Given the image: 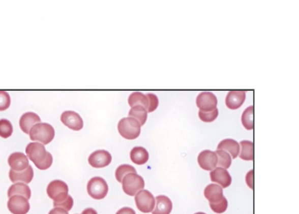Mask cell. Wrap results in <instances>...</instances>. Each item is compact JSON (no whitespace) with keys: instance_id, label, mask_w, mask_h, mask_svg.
<instances>
[{"instance_id":"1","label":"cell","mask_w":299,"mask_h":214,"mask_svg":"<svg viewBox=\"0 0 299 214\" xmlns=\"http://www.w3.org/2000/svg\"><path fill=\"white\" fill-rule=\"evenodd\" d=\"M68 191V185L58 179L52 181L47 188V195L53 199L54 207H62L69 211L73 208V199Z\"/></svg>"},{"instance_id":"2","label":"cell","mask_w":299,"mask_h":214,"mask_svg":"<svg viewBox=\"0 0 299 214\" xmlns=\"http://www.w3.org/2000/svg\"><path fill=\"white\" fill-rule=\"evenodd\" d=\"M26 155L39 170H47L53 164V156L46 151L45 145L38 142L30 143L26 147Z\"/></svg>"},{"instance_id":"3","label":"cell","mask_w":299,"mask_h":214,"mask_svg":"<svg viewBox=\"0 0 299 214\" xmlns=\"http://www.w3.org/2000/svg\"><path fill=\"white\" fill-rule=\"evenodd\" d=\"M29 135L33 141H38L42 144L47 145L53 140L55 130L50 124L39 123L32 127Z\"/></svg>"},{"instance_id":"4","label":"cell","mask_w":299,"mask_h":214,"mask_svg":"<svg viewBox=\"0 0 299 214\" xmlns=\"http://www.w3.org/2000/svg\"><path fill=\"white\" fill-rule=\"evenodd\" d=\"M117 130L124 138L135 140L140 135L141 126L134 117H124L117 124Z\"/></svg>"},{"instance_id":"5","label":"cell","mask_w":299,"mask_h":214,"mask_svg":"<svg viewBox=\"0 0 299 214\" xmlns=\"http://www.w3.org/2000/svg\"><path fill=\"white\" fill-rule=\"evenodd\" d=\"M122 184L124 193L131 197L136 195L139 191L143 190L145 187L143 177L135 173H130L124 176Z\"/></svg>"},{"instance_id":"6","label":"cell","mask_w":299,"mask_h":214,"mask_svg":"<svg viewBox=\"0 0 299 214\" xmlns=\"http://www.w3.org/2000/svg\"><path fill=\"white\" fill-rule=\"evenodd\" d=\"M109 191V187L105 179L100 176H96L89 179L87 184V192L92 198L102 199L106 197Z\"/></svg>"},{"instance_id":"7","label":"cell","mask_w":299,"mask_h":214,"mask_svg":"<svg viewBox=\"0 0 299 214\" xmlns=\"http://www.w3.org/2000/svg\"><path fill=\"white\" fill-rule=\"evenodd\" d=\"M135 204L140 211L148 213L153 211L155 207V199L153 194L147 190L139 191L135 197Z\"/></svg>"},{"instance_id":"8","label":"cell","mask_w":299,"mask_h":214,"mask_svg":"<svg viewBox=\"0 0 299 214\" xmlns=\"http://www.w3.org/2000/svg\"><path fill=\"white\" fill-rule=\"evenodd\" d=\"M8 208L13 214H27L30 210L31 206L28 199L23 196L14 195L10 197Z\"/></svg>"},{"instance_id":"9","label":"cell","mask_w":299,"mask_h":214,"mask_svg":"<svg viewBox=\"0 0 299 214\" xmlns=\"http://www.w3.org/2000/svg\"><path fill=\"white\" fill-rule=\"evenodd\" d=\"M196 104L201 112H212L217 108V99L214 93L202 92L197 96Z\"/></svg>"},{"instance_id":"10","label":"cell","mask_w":299,"mask_h":214,"mask_svg":"<svg viewBox=\"0 0 299 214\" xmlns=\"http://www.w3.org/2000/svg\"><path fill=\"white\" fill-rule=\"evenodd\" d=\"M88 162L93 168L107 167L112 162V156L106 150H98L89 155Z\"/></svg>"},{"instance_id":"11","label":"cell","mask_w":299,"mask_h":214,"mask_svg":"<svg viewBox=\"0 0 299 214\" xmlns=\"http://www.w3.org/2000/svg\"><path fill=\"white\" fill-rule=\"evenodd\" d=\"M61 121L64 125L73 131H80L84 127V122L81 116L73 111H65L61 115Z\"/></svg>"},{"instance_id":"12","label":"cell","mask_w":299,"mask_h":214,"mask_svg":"<svg viewBox=\"0 0 299 214\" xmlns=\"http://www.w3.org/2000/svg\"><path fill=\"white\" fill-rule=\"evenodd\" d=\"M197 161L201 168L205 171H212L217 168V155L210 150H205L199 153Z\"/></svg>"},{"instance_id":"13","label":"cell","mask_w":299,"mask_h":214,"mask_svg":"<svg viewBox=\"0 0 299 214\" xmlns=\"http://www.w3.org/2000/svg\"><path fill=\"white\" fill-rule=\"evenodd\" d=\"M246 91L231 90L227 95L225 104L228 109L235 110L243 106L246 101Z\"/></svg>"},{"instance_id":"14","label":"cell","mask_w":299,"mask_h":214,"mask_svg":"<svg viewBox=\"0 0 299 214\" xmlns=\"http://www.w3.org/2000/svg\"><path fill=\"white\" fill-rule=\"evenodd\" d=\"M8 164L11 170L15 171H22L30 166L28 158L22 152L11 154L8 158Z\"/></svg>"},{"instance_id":"15","label":"cell","mask_w":299,"mask_h":214,"mask_svg":"<svg viewBox=\"0 0 299 214\" xmlns=\"http://www.w3.org/2000/svg\"><path fill=\"white\" fill-rule=\"evenodd\" d=\"M211 180L217 182L222 188H228L232 182V178L226 169L223 168H215L210 173Z\"/></svg>"},{"instance_id":"16","label":"cell","mask_w":299,"mask_h":214,"mask_svg":"<svg viewBox=\"0 0 299 214\" xmlns=\"http://www.w3.org/2000/svg\"><path fill=\"white\" fill-rule=\"evenodd\" d=\"M204 195L209 201V204L219 203L225 198L223 188L217 184L208 185L204 191Z\"/></svg>"},{"instance_id":"17","label":"cell","mask_w":299,"mask_h":214,"mask_svg":"<svg viewBox=\"0 0 299 214\" xmlns=\"http://www.w3.org/2000/svg\"><path fill=\"white\" fill-rule=\"evenodd\" d=\"M9 178L13 184L22 182L24 184H30L34 178V169L29 166L25 170L22 171H15L10 170Z\"/></svg>"},{"instance_id":"18","label":"cell","mask_w":299,"mask_h":214,"mask_svg":"<svg viewBox=\"0 0 299 214\" xmlns=\"http://www.w3.org/2000/svg\"><path fill=\"white\" fill-rule=\"evenodd\" d=\"M41 123L40 117L34 112H29L24 114L19 120V127L25 134L30 133L32 127L36 124Z\"/></svg>"},{"instance_id":"19","label":"cell","mask_w":299,"mask_h":214,"mask_svg":"<svg viewBox=\"0 0 299 214\" xmlns=\"http://www.w3.org/2000/svg\"><path fill=\"white\" fill-rule=\"evenodd\" d=\"M172 210V202L166 196H158L155 199V207L153 214H170Z\"/></svg>"},{"instance_id":"20","label":"cell","mask_w":299,"mask_h":214,"mask_svg":"<svg viewBox=\"0 0 299 214\" xmlns=\"http://www.w3.org/2000/svg\"><path fill=\"white\" fill-rule=\"evenodd\" d=\"M217 150L226 151L229 153L231 158L236 159L240 154V145L238 142L233 139H225L219 143Z\"/></svg>"},{"instance_id":"21","label":"cell","mask_w":299,"mask_h":214,"mask_svg":"<svg viewBox=\"0 0 299 214\" xmlns=\"http://www.w3.org/2000/svg\"><path fill=\"white\" fill-rule=\"evenodd\" d=\"M128 102L131 107L142 106L146 109L147 112L150 109V101L148 96L140 92L132 93L129 97Z\"/></svg>"},{"instance_id":"22","label":"cell","mask_w":299,"mask_h":214,"mask_svg":"<svg viewBox=\"0 0 299 214\" xmlns=\"http://www.w3.org/2000/svg\"><path fill=\"white\" fill-rule=\"evenodd\" d=\"M148 158H150V155L148 151L143 147H135L131 151L130 159L135 164L139 165V166L145 164L148 162Z\"/></svg>"},{"instance_id":"23","label":"cell","mask_w":299,"mask_h":214,"mask_svg":"<svg viewBox=\"0 0 299 214\" xmlns=\"http://www.w3.org/2000/svg\"><path fill=\"white\" fill-rule=\"evenodd\" d=\"M14 195L23 196L26 199H30L31 197V191L27 184L22 182L14 184L9 188L8 191V197H11Z\"/></svg>"},{"instance_id":"24","label":"cell","mask_w":299,"mask_h":214,"mask_svg":"<svg viewBox=\"0 0 299 214\" xmlns=\"http://www.w3.org/2000/svg\"><path fill=\"white\" fill-rule=\"evenodd\" d=\"M147 116H148V112L144 107L142 106H135V107H132L129 112V117H134L136 119L140 126H143L145 123L146 122Z\"/></svg>"},{"instance_id":"25","label":"cell","mask_w":299,"mask_h":214,"mask_svg":"<svg viewBox=\"0 0 299 214\" xmlns=\"http://www.w3.org/2000/svg\"><path fill=\"white\" fill-rule=\"evenodd\" d=\"M241 145V152L240 158L243 161H251L253 159V144L252 142L248 140H243L240 142Z\"/></svg>"},{"instance_id":"26","label":"cell","mask_w":299,"mask_h":214,"mask_svg":"<svg viewBox=\"0 0 299 214\" xmlns=\"http://www.w3.org/2000/svg\"><path fill=\"white\" fill-rule=\"evenodd\" d=\"M216 155L217 157V164L218 167L228 169L231 166L232 158L230 155L226 151L223 150H217L216 151Z\"/></svg>"},{"instance_id":"27","label":"cell","mask_w":299,"mask_h":214,"mask_svg":"<svg viewBox=\"0 0 299 214\" xmlns=\"http://www.w3.org/2000/svg\"><path fill=\"white\" fill-rule=\"evenodd\" d=\"M253 107L247 108L242 115V123L245 128L248 130H252L253 129Z\"/></svg>"},{"instance_id":"28","label":"cell","mask_w":299,"mask_h":214,"mask_svg":"<svg viewBox=\"0 0 299 214\" xmlns=\"http://www.w3.org/2000/svg\"><path fill=\"white\" fill-rule=\"evenodd\" d=\"M130 173H135L137 174L136 169L130 165H122L116 169L115 177L116 179L118 181V182L122 184L124 176L127 174H130Z\"/></svg>"},{"instance_id":"29","label":"cell","mask_w":299,"mask_h":214,"mask_svg":"<svg viewBox=\"0 0 299 214\" xmlns=\"http://www.w3.org/2000/svg\"><path fill=\"white\" fill-rule=\"evenodd\" d=\"M12 124L6 119L0 120V137L3 138H8L13 134Z\"/></svg>"},{"instance_id":"30","label":"cell","mask_w":299,"mask_h":214,"mask_svg":"<svg viewBox=\"0 0 299 214\" xmlns=\"http://www.w3.org/2000/svg\"><path fill=\"white\" fill-rule=\"evenodd\" d=\"M198 115L199 119H200L202 121L205 123L213 122L215 121L216 119H217V117H218V109L216 108V109H214L213 111L209 112H204L199 111Z\"/></svg>"},{"instance_id":"31","label":"cell","mask_w":299,"mask_h":214,"mask_svg":"<svg viewBox=\"0 0 299 214\" xmlns=\"http://www.w3.org/2000/svg\"><path fill=\"white\" fill-rule=\"evenodd\" d=\"M11 97L6 91L0 90V112L6 110L11 105Z\"/></svg>"},{"instance_id":"32","label":"cell","mask_w":299,"mask_h":214,"mask_svg":"<svg viewBox=\"0 0 299 214\" xmlns=\"http://www.w3.org/2000/svg\"><path fill=\"white\" fill-rule=\"evenodd\" d=\"M209 205L215 213H223L228 208V201L225 197L222 202L217 204H209Z\"/></svg>"},{"instance_id":"33","label":"cell","mask_w":299,"mask_h":214,"mask_svg":"<svg viewBox=\"0 0 299 214\" xmlns=\"http://www.w3.org/2000/svg\"><path fill=\"white\" fill-rule=\"evenodd\" d=\"M146 95L148 96L150 101V107L148 112H153L154 111L156 110L157 108L159 105V100H158L156 95L153 94V93H148Z\"/></svg>"},{"instance_id":"34","label":"cell","mask_w":299,"mask_h":214,"mask_svg":"<svg viewBox=\"0 0 299 214\" xmlns=\"http://www.w3.org/2000/svg\"><path fill=\"white\" fill-rule=\"evenodd\" d=\"M116 214H136V213H135L133 209L130 208V207H125L120 209Z\"/></svg>"},{"instance_id":"35","label":"cell","mask_w":299,"mask_h":214,"mask_svg":"<svg viewBox=\"0 0 299 214\" xmlns=\"http://www.w3.org/2000/svg\"><path fill=\"white\" fill-rule=\"evenodd\" d=\"M48 214H69L68 210L62 207H55L53 210H50Z\"/></svg>"},{"instance_id":"36","label":"cell","mask_w":299,"mask_h":214,"mask_svg":"<svg viewBox=\"0 0 299 214\" xmlns=\"http://www.w3.org/2000/svg\"><path fill=\"white\" fill-rule=\"evenodd\" d=\"M246 182L251 189H253V171L248 173L246 176Z\"/></svg>"},{"instance_id":"37","label":"cell","mask_w":299,"mask_h":214,"mask_svg":"<svg viewBox=\"0 0 299 214\" xmlns=\"http://www.w3.org/2000/svg\"><path fill=\"white\" fill-rule=\"evenodd\" d=\"M81 214H98L97 211H96L95 209L91 208V207H89V208L84 209L83 210L82 213Z\"/></svg>"},{"instance_id":"38","label":"cell","mask_w":299,"mask_h":214,"mask_svg":"<svg viewBox=\"0 0 299 214\" xmlns=\"http://www.w3.org/2000/svg\"><path fill=\"white\" fill-rule=\"evenodd\" d=\"M195 214H205V213H202V212H199V213H197Z\"/></svg>"}]
</instances>
